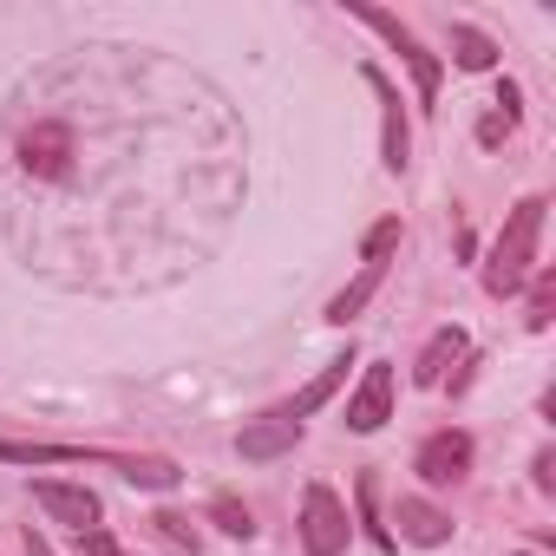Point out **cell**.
<instances>
[{
  "label": "cell",
  "mask_w": 556,
  "mask_h": 556,
  "mask_svg": "<svg viewBox=\"0 0 556 556\" xmlns=\"http://www.w3.org/2000/svg\"><path fill=\"white\" fill-rule=\"evenodd\" d=\"M0 465H105L125 484L170 491L184 471L157 452H105V445H53V439H0Z\"/></svg>",
  "instance_id": "cell-1"
},
{
  "label": "cell",
  "mask_w": 556,
  "mask_h": 556,
  "mask_svg": "<svg viewBox=\"0 0 556 556\" xmlns=\"http://www.w3.org/2000/svg\"><path fill=\"white\" fill-rule=\"evenodd\" d=\"M543 197H523L510 216H504V229H497V242H491V255H484V295H517L530 275H536V242H543Z\"/></svg>",
  "instance_id": "cell-2"
},
{
  "label": "cell",
  "mask_w": 556,
  "mask_h": 556,
  "mask_svg": "<svg viewBox=\"0 0 556 556\" xmlns=\"http://www.w3.org/2000/svg\"><path fill=\"white\" fill-rule=\"evenodd\" d=\"M393 249H400V216H387V223H374V229H367V242H361V275H354V282H348L334 302H328V321H334V328H348V321H354V315L380 295Z\"/></svg>",
  "instance_id": "cell-3"
},
{
  "label": "cell",
  "mask_w": 556,
  "mask_h": 556,
  "mask_svg": "<svg viewBox=\"0 0 556 556\" xmlns=\"http://www.w3.org/2000/svg\"><path fill=\"white\" fill-rule=\"evenodd\" d=\"M348 14H354L361 27H374V34H380V40H387V47L406 60L419 105H432V99H439V73H445V66H439V53H426V47H419V34H413L400 14H387V8H367V0H348Z\"/></svg>",
  "instance_id": "cell-4"
},
{
  "label": "cell",
  "mask_w": 556,
  "mask_h": 556,
  "mask_svg": "<svg viewBox=\"0 0 556 556\" xmlns=\"http://www.w3.org/2000/svg\"><path fill=\"white\" fill-rule=\"evenodd\" d=\"M295 530H302V549H308V556H341L348 536H354L341 491H334V484H308V491H302V517H295Z\"/></svg>",
  "instance_id": "cell-5"
},
{
  "label": "cell",
  "mask_w": 556,
  "mask_h": 556,
  "mask_svg": "<svg viewBox=\"0 0 556 556\" xmlns=\"http://www.w3.org/2000/svg\"><path fill=\"white\" fill-rule=\"evenodd\" d=\"M367 86H374V99H380V164L400 177L406 164H413V125H406V105H400V86L380 73V66H367Z\"/></svg>",
  "instance_id": "cell-6"
},
{
  "label": "cell",
  "mask_w": 556,
  "mask_h": 556,
  "mask_svg": "<svg viewBox=\"0 0 556 556\" xmlns=\"http://www.w3.org/2000/svg\"><path fill=\"white\" fill-rule=\"evenodd\" d=\"M21 170L27 177H40V184H66L73 177V131L66 125H34L27 138H21Z\"/></svg>",
  "instance_id": "cell-7"
},
{
  "label": "cell",
  "mask_w": 556,
  "mask_h": 556,
  "mask_svg": "<svg viewBox=\"0 0 556 556\" xmlns=\"http://www.w3.org/2000/svg\"><path fill=\"white\" fill-rule=\"evenodd\" d=\"M413 471L432 484V491H445V484H465L471 478V432H432L426 445H419V458H413Z\"/></svg>",
  "instance_id": "cell-8"
},
{
  "label": "cell",
  "mask_w": 556,
  "mask_h": 556,
  "mask_svg": "<svg viewBox=\"0 0 556 556\" xmlns=\"http://www.w3.org/2000/svg\"><path fill=\"white\" fill-rule=\"evenodd\" d=\"M34 504H40L53 523H73V530H92V523L105 517L99 491H86V484H60V478H34Z\"/></svg>",
  "instance_id": "cell-9"
},
{
  "label": "cell",
  "mask_w": 556,
  "mask_h": 556,
  "mask_svg": "<svg viewBox=\"0 0 556 556\" xmlns=\"http://www.w3.org/2000/svg\"><path fill=\"white\" fill-rule=\"evenodd\" d=\"M387 419H393V367L374 361V367L361 374L354 400H348V426H354V432H380Z\"/></svg>",
  "instance_id": "cell-10"
},
{
  "label": "cell",
  "mask_w": 556,
  "mask_h": 556,
  "mask_svg": "<svg viewBox=\"0 0 556 556\" xmlns=\"http://www.w3.org/2000/svg\"><path fill=\"white\" fill-rule=\"evenodd\" d=\"M393 523H400V536L406 543H419V549H439V543H452V510H439L432 497H400L393 504Z\"/></svg>",
  "instance_id": "cell-11"
},
{
  "label": "cell",
  "mask_w": 556,
  "mask_h": 556,
  "mask_svg": "<svg viewBox=\"0 0 556 556\" xmlns=\"http://www.w3.org/2000/svg\"><path fill=\"white\" fill-rule=\"evenodd\" d=\"M295 445H302V426L275 419V413H262V419H249V426L236 432V452H242L249 465H268V458H282V452H295Z\"/></svg>",
  "instance_id": "cell-12"
},
{
  "label": "cell",
  "mask_w": 556,
  "mask_h": 556,
  "mask_svg": "<svg viewBox=\"0 0 556 556\" xmlns=\"http://www.w3.org/2000/svg\"><path fill=\"white\" fill-rule=\"evenodd\" d=\"M348 367H354V348H348V354H334V361H328V367H321V374H315V380H308V387H302L295 400H289V406H275V419L302 426L308 413H321V406H328V400H334V393L348 387Z\"/></svg>",
  "instance_id": "cell-13"
},
{
  "label": "cell",
  "mask_w": 556,
  "mask_h": 556,
  "mask_svg": "<svg viewBox=\"0 0 556 556\" xmlns=\"http://www.w3.org/2000/svg\"><path fill=\"white\" fill-rule=\"evenodd\" d=\"M452 361H465V328H439V334L426 341V354H419V367H413V380H419V387H439Z\"/></svg>",
  "instance_id": "cell-14"
},
{
  "label": "cell",
  "mask_w": 556,
  "mask_h": 556,
  "mask_svg": "<svg viewBox=\"0 0 556 556\" xmlns=\"http://www.w3.org/2000/svg\"><path fill=\"white\" fill-rule=\"evenodd\" d=\"M452 66L458 73H491L497 66V40L478 34V27H465V21H452Z\"/></svg>",
  "instance_id": "cell-15"
},
{
  "label": "cell",
  "mask_w": 556,
  "mask_h": 556,
  "mask_svg": "<svg viewBox=\"0 0 556 556\" xmlns=\"http://www.w3.org/2000/svg\"><path fill=\"white\" fill-rule=\"evenodd\" d=\"M354 497H361V523H367V543H374V549H393V530L380 523V478L367 471V478L354 484Z\"/></svg>",
  "instance_id": "cell-16"
},
{
  "label": "cell",
  "mask_w": 556,
  "mask_h": 556,
  "mask_svg": "<svg viewBox=\"0 0 556 556\" xmlns=\"http://www.w3.org/2000/svg\"><path fill=\"white\" fill-rule=\"evenodd\" d=\"M549 308H556V275H549V268H536V282H530V315H523V321L543 334V328H549Z\"/></svg>",
  "instance_id": "cell-17"
},
{
  "label": "cell",
  "mask_w": 556,
  "mask_h": 556,
  "mask_svg": "<svg viewBox=\"0 0 556 556\" xmlns=\"http://www.w3.org/2000/svg\"><path fill=\"white\" fill-rule=\"evenodd\" d=\"M210 523L229 530V536H255V517H249V504H236V497H216V504H210Z\"/></svg>",
  "instance_id": "cell-18"
},
{
  "label": "cell",
  "mask_w": 556,
  "mask_h": 556,
  "mask_svg": "<svg viewBox=\"0 0 556 556\" xmlns=\"http://www.w3.org/2000/svg\"><path fill=\"white\" fill-rule=\"evenodd\" d=\"M151 523H157V536H170V543H190V549H197V523H190L184 510H157Z\"/></svg>",
  "instance_id": "cell-19"
},
{
  "label": "cell",
  "mask_w": 556,
  "mask_h": 556,
  "mask_svg": "<svg viewBox=\"0 0 556 556\" xmlns=\"http://www.w3.org/2000/svg\"><path fill=\"white\" fill-rule=\"evenodd\" d=\"M510 131H517V118H504V112H484V118H478V144H484V151H497Z\"/></svg>",
  "instance_id": "cell-20"
},
{
  "label": "cell",
  "mask_w": 556,
  "mask_h": 556,
  "mask_svg": "<svg viewBox=\"0 0 556 556\" xmlns=\"http://www.w3.org/2000/svg\"><path fill=\"white\" fill-rule=\"evenodd\" d=\"M79 556H125V549H118V536H112V530H99V523H92V530H79Z\"/></svg>",
  "instance_id": "cell-21"
},
{
  "label": "cell",
  "mask_w": 556,
  "mask_h": 556,
  "mask_svg": "<svg viewBox=\"0 0 556 556\" xmlns=\"http://www.w3.org/2000/svg\"><path fill=\"white\" fill-rule=\"evenodd\" d=\"M536 491H556V452H536Z\"/></svg>",
  "instance_id": "cell-22"
},
{
  "label": "cell",
  "mask_w": 556,
  "mask_h": 556,
  "mask_svg": "<svg viewBox=\"0 0 556 556\" xmlns=\"http://www.w3.org/2000/svg\"><path fill=\"white\" fill-rule=\"evenodd\" d=\"M27 556H60V549H53V543H47L40 530H27Z\"/></svg>",
  "instance_id": "cell-23"
},
{
  "label": "cell",
  "mask_w": 556,
  "mask_h": 556,
  "mask_svg": "<svg viewBox=\"0 0 556 556\" xmlns=\"http://www.w3.org/2000/svg\"><path fill=\"white\" fill-rule=\"evenodd\" d=\"M517 556H530V549H517Z\"/></svg>",
  "instance_id": "cell-24"
}]
</instances>
